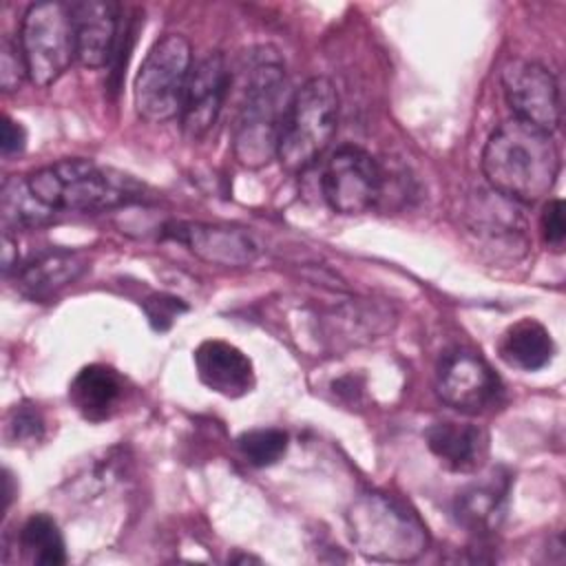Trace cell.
<instances>
[{"instance_id": "cell-1", "label": "cell", "mask_w": 566, "mask_h": 566, "mask_svg": "<svg viewBox=\"0 0 566 566\" xmlns=\"http://www.w3.org/2000/svg\"><path fill=\"white\" fill-rule=\"evenodd\" d=\"M482 172L493 192L528 206L553 190L559 175V150L548 133L511 117L489 135Z\"/></svg>"}, {"instance_id": "cell-2", "label": "cell", "mask_w": 566, "mask_h": 566, "mask_svg": "<svg viewBox=\"0 0 566 566\" xmlns=\"http://www.w3.org/2000/svg\"><path fill=\"white\" fill-rule=\"evenodd\" d=\"M285 64L274 46L252 49L239 73V108L232 128V148L248 168H261L276 157L279 130L285 106Z\"/></svg>"}, {"instance_id": "cell-3", "label": "cell", "mask_w": 566, "mask_h": 566, "mask_svg": "<svg viewBox=\"0 0 566 566\" xmlns=\"http://www.w3.org/2000/svg\"><path fill=\"white\" fill-rule=\"evenodd\" d=\"M31 195L55 217L57 212H104L142 199V186L113 168L71 157L24 175Z\"/></svg>"}, {"instance_id": "cell-4", "label": "cell", "mask_w": 566, "mask_h": 566, "mask_svg": "<svg viewBox=\"0 0 566 566\" xmlns=\"http://www.w3.org/2000/svg\"><path fill=\"white\" fill-rule=\"evenodd\" d=\"M354 546L376 562H413L429 544L420 517L398 497L369 491L358 495L347 511Z\"/></svg>"}, {"instance_id": "cell-5", "label": "cell", "mask_w": 566, "mask_h": 566, "mask_svg": "<svg viewBox=\"0 0 566 566\" xmlns=\"http://www.w3.org/2000/svg\"><path fill=\"white\" fill-rule=\"evenodd\" d=\"M340 99L332 80L316 75L294 91L279 130L276 159L283 170L305 172L327 150L338 128Z\"/></svg>"}, {"instance_id": "cell-6", "label": "cell", "mask_w": 566, "mask_h": 566, "mask_svg": "<svg viewBox=\"0 0 566 566\" xmlns=\"http://www.w3.org/2000/svg\"><path fill=\"white\" fill-rule=\"evenodd\" d=\"M192 46L181 33L161 35L142 60L133 84L135 111L150 124L179 117L184 91L192 71Z\"/></svg>"}, {"instance_id": "cell-7", "label": "cell", "mask_w": 566, "mask_h": 566, "mask_svg": "<svg viewBox=\"0 0 566 566\" xmlns=\"http://www.w3.org/2000/svg\"><path fill=\"white\" fill-rule=\"evenodd\" d=\"M18 42L29 80L40 88L55 84L75 62V38L69 4H31L22 15Z\"/></svg>"}, {"instance_id": "cell-8", "label": "cell", "mask_w": 566, "mask_h": 566, "mask_svg": "<svg viewBox=\"0 0 566 566\" xmlns=\"http://www.w3.org/2000/svg\"><path fill=\"white\" fill-rule=\"evenodd\" d=\"M436 394L447 407L464 416H478L500 405L504 387L478 352L455 347L444 352L438 363Z\"/></svg>"}, {"instance_id": "cell-9", "label": "cell", "mask_w": 566, "mask_h": 566, "mask_svg": "<svg viewBox=\"0 0 566 566\" xmlns=\"http://www.w3.org/2000/svg\"><path fill=\"white\" fill-rule=\"evenodd\" d=\"M323 197L338 214H363L371 210L385 190V172L376 157L358 146L334 150L321 177Z\"/></svg>"}, {"instance_id": "cell-10", "label": "cell", "mask_w": 566, "mask_h": 566, "mask_svg": "<svg viewBox=\"0 0 566 566\" xmlns=\"http://www.w3.org/2000/svg\"><path fill=\"white\" fill-rule=\"evenodd\" d=\"M502 88L515 119L548 135L559 128V86L546 66L528 60H511L502 71Z\"/></svg>"}, {"instance_id": "cell-11", "label": "cell", "mask_w": 566, "mask_h": 566, "mask_svg": "<svg viewBox=\"0 0 566 566\" xmlns=\"http://www.w3.org/2000/svg\"><path fill=\"white\" fill-rule=\"evenodd\" d=\"M230 88L232 73L221 51L208 53L192 64L179 111L181 130L190 142H199L210 133L230 95Z\"/></svg>"}, {"instance_id": "cell-12", "label": "cell", "mask_w": 566, "mask_h": 566, "mask_svg": "<svg viewBox=\"0 0 566 566\" xmlns=\"http://www.w3.org/2000/svg\"><path fill=\"white\" fill-rule=\"evenodd\" d=\"M71 22L75 38V62L86 69L106 66L117 49L119 7L108 0L71 2Z\"/></svg>"}, {"instance_id": "cell-13", "label": "cell", "mask_w": 566, "mask_h": 566, "mask_svg": "<svg viewBox=\"0 0 566 566\" xmlns=\"http://www.w3.org/2000/svg\"><path fill=\"white\" fill-rule=\"evenodd\" d=\"M166 234L184 243L199 259L214 265L239 268L252 263L259 254L256 241L239 228L210 223H175L166 230Z\"/></svg>"}, {"instance_id": "cell-14", "label": "cell", "mask_w": 566, "mask_h": 566, "mask_svg": "<svg viewBox=\"0 0 566 566\" xmlns=\"http://www.w3.org/2000/svg\"><path fill=\"white\" fill-rule=\"evenodd\" d=\"M195 369L199 380L223 398H241L254 387L252 360L226 340H203L195 349Z\"/></svg>"}, {"instance_id": "cell-15", "label": "cell", "mask_w": 566, "mask_h": 566, "mask_svg": "<svg viewBox=\"0 0 566 566\" xmlns=\"http://www.w3.org/2000/svg\"><path fill=\"white\" fill-rule=\"evenodd\" d=\"M424 440L440 464L453 473H475L489 458V433L473 422H433Z\"/></svg>"}, {"instance_id": "cell-16", "label": "cell", "mask_w": 566, "mask_h": 566, "mask_svg": "<svg viewBox=\"0 0 566 566\" xmlns=\"http://www.w3.org/2000/svg\"><path fill=\"white\" fill-rule=\"evenodd\" d=\"M124 378L106 365L82 367L69 387V400L88 422H104L117 413L124 402Z\"/></svg>"}, {"instance_id": "cell-17", "label": "cell", "mask_w": 566, "mask_h": 566, "mask_svg": "<svg viewBox=\"0 0 566 566\" xmlns=\"http://www.w3.org/2000/svg\"><path fill=\"white\" fill-rule=\"evenodd\" d=\"M86 270L82 254L46 250L15 272V287L31 301H46L71 285Z\"/></svg>"}, {"instance_id": "cell-18", "label": "cell", "mask_w": 566, "mask_h": 566, "mask_svg": "<svg viewBox=\"0 0 566 566\" xmlns=\"http://www.w3.org/2000/svg\"><path fill=\"white\" fill-rule=\"evenodd\" d=\"M500 358L522 371H537L553 360L555 343L551 332L535 318L513 323L497 343Z\"/></svg>"}, {"instance_id": "cell-19", "label": "cell", "mask_w": 566, "mask_h": 566, "mask_svg": "<svg viewBox=\"0 0 566 566\" xmlns=\"http://www.w3.org/2000/svg\"><path fill=\"white\" fill-rule=\"evenodd\" d=\"M504 502H506V484L497 480L480 482L464 489L458 495L455 515L467 528L475 533H486L500 524L504 515Z\"/></svg>"}, {"instance_id": "cell-20", "label": "cell", "mask_w": 566, "mask_h": 566, "mask_svg": "<svg viewBox=\"0 0 566 566\" xmlns=\"http://www.w3.org/2000/svg\"><path fill=\"white\" fill-rule=\"evenodd\" d=\"M18 546H20L22 557L31 564L60 566L66 562V546H64L60 526L53 517H49L44 513L31 515L22 524Z\"/></svg>"}, {"instance_id": "cell-21", "label": "cell", "mask_w": 566, "mask_h": 566, "mask_svg": "<svg viewBox=\"0 0 566 566\" xmlns=\"http://www.w3.org/2000/svg\"><path fill=\"white\" fill-rule=\"evenodd\" d=\"M2 219L7 226L33 228L53 219V214L31 195L27 179L13 175L2 184Z\"/></svg>"}, {"instance_id": "cell-22", "label": "cell", "mask_w": 566, "mask_h": 566, "mask_svg": "<svg viewBox=\"0 0 566 566\" xmlns=\"http://www.w3.org/2000/svg\"><path fill=\"white\" fill-rule=\"evenodd\" d=\"M239 451L252 467H272L276 464L287 451V433L283 429H250L239 436Z\"/></svg>"}, {"instance_id": "cell-23", "label": "cell", "mask_w": 566, "mask_h": 566, "mask_svg": "<svg viewBox=\"0 0 566 566\" xmlns=\"http://www.w3.org/2000/svg\"><path fill=\"white\" fill-rule=\"evenodd\" d=\"M7 438L15 444H38L44 438V418L31 405H20L7 420Z\"/></svg>"}, {"instance_id": "cell-24", "label": "cell", "mask_w": 566, "mask_h": 566, "mask_svg": "<svg viewBox=\"0 0 566 566\" xmlns=\"http://www.w3.org/2000/svg\"><path fill=\"white\" fill-rule=\"evenodd\" d=\"M29 77L24 55L18 40L2 38L0 44V86L4 93H13L22 86V82Z\"/></svg>"}, {"instance_id": "cell-25", "label": "cell", "mask_w": 566, "mask_h": 566, "mask_svg": "<svg viewBox=\"0 0 566 566\" xmlns=\"http://www.w3.org/2000/svg\"><path fill=\"white\" fill-rule=\"evenodd\" d=\"M542 234H544V241L553 250H562L564 239H566V221H564V201L562 199L546 201L544 212H542Z\"/></svg>"}, {"instance_id": "cell-26", "label": "cell", "mask_w": 566, "mask_h": 566, "mask_svg": "<svg viewBox=\"0 0 566 566\" xmlns=\"http://www.w3.org/2000/svg\"><path fill=\"white\" fill-rule=\"evenodd\" d=\"M144 310L155 329H168L172 325V321L179 316V312L186 310V305L175 296L155 294L153 298H148L144 303Z\"/></svg>"}, {"instance_id": "cell-27", "label": "cell", "mask_w": 566, "mask_h": 566, "mask_svg": "<svg viewBox=\"0 0 566 566\" xmlns=\"http://www.w3.org/2000/svg\"><path fill=\"white\" fill-rule=\"evenodd\" d=\"M24 146H27V130L22 128V124L11 117H4L2 119V155L9 157L15 153H22Z\"/></svg>"}]
</instances>
